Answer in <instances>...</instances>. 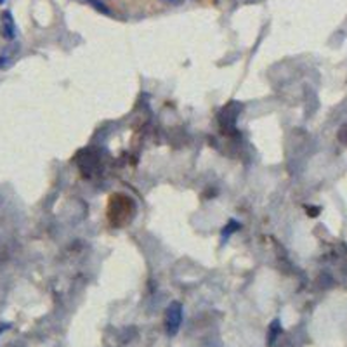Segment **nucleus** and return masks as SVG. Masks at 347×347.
<instances>
[{"label":"nucleus","mask_w":347,"mask_h":347,"mask_svg":"<svg viewBox=\"0 0 347 347\" xmlns=\"http://www.w3.org/2000/svg\"><path fill=\"white\" fill-rule=\"evenodd\" d=\"M180 324H182V304L174 300L167 308V311H165V328H167V334L170 337L177 335Z\"/></svg>","instance_id":"f257e3e1"},{"label":"nucleus","mask_w":347,"mask_h":347,"mask_svg":"<svg viewBox=\"0 0 347 347\" xmlns=\"http://www.w3.org/2000/svg\"><path fill=\"white\" fill-rule=\"evenodd\" d=\"M2 33L6 38H14V33H16V28H14V20L10 16L9 10H6L2 16Z\"/></svg>","instance_id":"f03ea898"},{"label":"nucleus","mask_w":347,"mask_h":347,"mask_svg":"<svg viewBox=\"0 0 347 347\" xmlns=\"http://www.w3.org/2000/svg\"><path fill=\"white\" fill-rule=\"evenodd\" d=\"M280 334H282V321L272 320L271 324H269V330H268V346L274 344V342L278 340Z\"/></svg>","instance_id":"7ed1b4c3"},{"label":"nucleus","mask_w":347,"mask_h":347,"mask_svg":"<svg viewBox=\"0 0 347 347\" xmlns=\"http://www.w3.org/2000/svg\"><path fill=\"white\" fill-rule=\"evenodd\" d=\"M87 2L90 4V6H94L98 10H101L102 14H112V10L106 7V4L102 2V0H87Z\"/></svg>","instance_id":"20e7f679"},{"label":"nucleus","mask_w":347,"mask_h":347,"mask_svg":"<svg viewBox=\"0 0 347 347\" xmlns=\"http://www.w3.org/2000/svg\"><path fill=\"white\" fill-rule=\"evenodd\" d=\"M162 2H165V4H177L179 0H162Z\"/></svg>","instance_id":"39448f33"},{"label":"nucleus","mask_w":347,"mask_h":347,"mask_svg":"<svg viewBox=\"0 0 347 347\" xmlns=\"http://www.w3.org/2000/svg\"><path fill=\"white\" fill-rule=\"evenodd\" d=\"M4 2H6V0H0V4H4Z\"/></svg>","instance_id":"423d86ee"}]
</instances>
